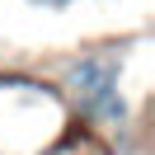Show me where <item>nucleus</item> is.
<instances>
[{
	"label": "nucleus",
	"mask_w": 155,
	"mask_h": 155,
	"mask_svg": "<svg viewBox=\"0 0 155 155\" xmlns=\"http://www.w3.org/2000/svg\"><path fill=\"white\" fill-rule=\"evenodd\" d=\"M28 10H42V14H66V10H75V5H85V0H24Z\"/></svg>",
	"instance_id": "2"
},
{
	"label": "nucleus",
	"mask_w": 155,
	"mask_h": 155,
	"mask_svg": "<svg viewBox=\"0 0 155 155\" xmlns=\"http://www.w3.org/2000/svg\"><path fill=\"white\" fill-rule=\"evenodd\" d=\"M52 89H57L66 117L85 122V132L127 141L136 127L132 80H127V52L122 47H75L57 57L52 66Z\"/></svg>",
	"instance_id": "1"
}]
</instances>
